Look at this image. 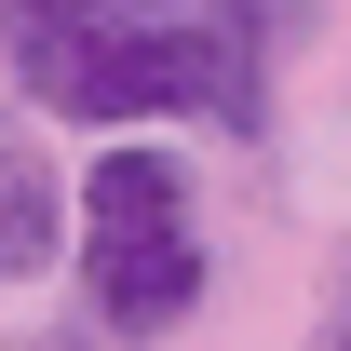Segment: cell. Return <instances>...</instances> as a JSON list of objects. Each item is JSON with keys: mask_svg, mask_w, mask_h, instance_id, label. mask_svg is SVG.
I'll return each mask as SVG.
<instances>
[{"mask_svg": "<svg viewBox=\"0 0 351 351\" xmlns=\"http://www.w3.org/2000/svg\"><path fill=\"white\" fill-rule=\"evenodd\" d=\"M27 95L54 122H230V135H270V82H257V41L230 14H82L68 41L14 54Z\"/></svg>", "mask_w": 351, "mask_h": 351, "instance_id": "obj_1", "label": "cell"}, {"mask_svg": "<svg viewBox=\"0 0 351 351\" xmlns=\"http://www.w3.org/2000/svg\"><path fill=\"white\" fill-rule=\"evenodd\" d=\"M95 217V324L108 338H176L189 311H203V230H189V162H162V149H108L82 189Z\"/></svg>", "mask_w": 351, "mask_h": 351, "instance_id": "obj_2", "label": "cell"}, {"mask_svg": "<svg viewBox=\"0 0 351 351\" xmlns=\"http://www.w3.org/2000/svg\"><path fill=\"white\" fill-rule=\"evenodd\" d=\"M54 230H68V203H54L41 149H14V135H0V284L54 270Z\"/></svg>", "mask_w": 351, "mask_h": 351, "instance_id": "obj_3", "label": "cell"}, {"mask_svg": "<svg viewBox=\"0 0 351 351\" xmlns=\"http://www.w3.org/2000/svg\"><path fill=\"white\" fill-rule=\"evenodd\" d=\"M82 14H122V0H0V54H41V41H68Z\"/></svg>", "mask_w": 351, "mask_h": 351, "instance_id": "obj_4", "label": "cell"}, {"mask_svg": "<svg viewBox=\"0 0 351 351\" xmlns=\"http://www.w3.org/2000/svg\"><path fill=\"white\" fill-rule=\"evenodd\" d=\"M311 351H351V284H338V311H324V338H311Z\"/></svg>", "mask_w": 351, "mask_h": 351, "instance_id": "obj_5", "label": "cell"}, {"mask_svg": "<svg viewBox=\"0 0 351 351\" xmlns=\"http://www.w3.org/2000/svg\"><path fill=\"white\" fill-rule=\"evenodd\" d=\"M122 14H189V0H122Z\"/></svg>", "mask_w": 351, "mask_h": 351, "instance_id": "obj_6", "label": "cell"}, {"mask_svg": "<svg viewBox=\"0 0 351 351\" xmlns=\"http://www.w3.org/2000/svg\"><path fill=\"white\" fill-rule=\"evenodd\" d=\"M27 351H68V338H27Z\"/></svg>", "mask_w": 351, "mask_h": 351, "instance_id": "obj_7", "label": "cell"}]
</instances>
